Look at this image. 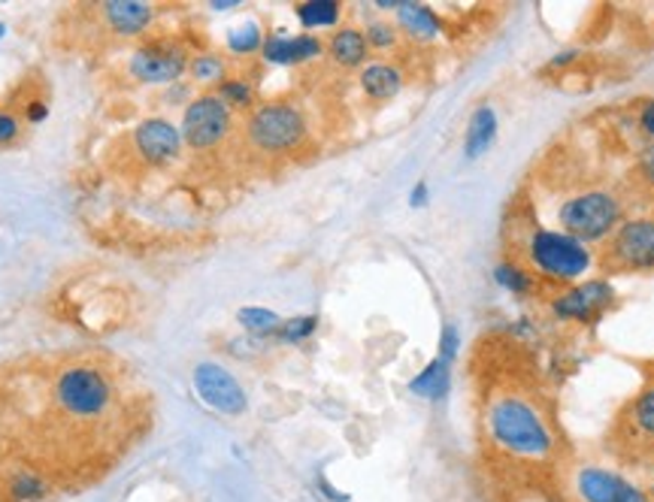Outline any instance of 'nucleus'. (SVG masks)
I'll use <instances>...</instances> for the list:
<instances>
[{
    "label": "nucleus",
    "instance_id": "nucleus-1",
    "mask_svg": "<svg viewBox=\"0 0 654 502\" xmlns=\"http://www.w3.org/2000/svg\"><path fill=\"white\" fill-rule=\"evenodd\" d=\"M490 445L516 460H549L554 452V430L545 414L525 397L504 393L485 412Z\"/></svg>",
    "mask_w": 654,
    "mask_h": 502
},
{
    "label": "nucleus",
    "instance_id": "nucleus-2",
    "mask_svg": "<svg viewBox=\"0 0 654 502\" xmlns=\"http://www.w3.org/2000/svg\"><path fill=\"white\" fill-rule=\"evenodd\" d=\"M525 261L533 276L557 285H576L594 266V251L588 242L570 237L566 230L537 227L525 239Z\"/></svg>",
    "mask_w": 654,
    "mask_h": 502
},
{
    "label": "nucleus",
    "instance_id": "nucleus-3",
    "mask_svg": "<svg viewBox=\"0 0 654 502\" xmlns=\"http://www.w3.org/2000/svg\"><path fill=\"white\" fill-rule=\"evenodd\" d=\"M557 221L570 237L600 242L616 233L618 225L624 221V209L612 191H582L557 206Z\"/></svg>",
    "mask_w": 654,
    "mask_h": 502
},
{
    "label": "nucleus",
    "instance_id": "nucleus-4",
    "mask_svg": "<svg viewBox=\"0 0 654 502\" xmlns=\"http://www.w3.org/2000/svg\"><path fill=\"white\" fill-rule=\"evenodd\" d=\"M246 134L255 149L267 151V155H282V151L301 146L306 137V118L294 103H261L249 115Z\"/></svg>",
    "mask_w": 654,
    "mask_h": 502
},
{
    "label": "nucleus",
    "instance_id": "nucleus-5",
    "mask_svg": "<svg viewBox=\"0 0 654 502\" xmlns=\"http://www.w3.org/2000/svg\"><path fill=\"white\" fill-rule=\"evenodd\" d=\"M230 110L218 94H201L189 103V110L182 115V139L189 142V149L206 151L218 146L230 134Z\"/></svg>",
    "mask_w": 654,
    "mask_h": 502
},
{
    "label": "nucleus",
    "instance_id": "nucleus-6",
    "mask_svg": "<svg viewBox=\"0 0 654 502\" xmlns=\"http://www.w3.org/2000/svg\"><path fill=\"white\" fill-rule=\"evenodd\" d=\"M573 493L579 502H654L649 490L606 466L585 464L573 472Z\"/></svg>",
    "mask_w": 654,
    "mask_h": 502
},
{
    "label": "nucleus",
    "instance_id": "nucleus-7",
    "mask_svg": "<svg viewBox=\"0 0 654 502\" xmlns=\"http://www.w3.org/2000/svg\"><path fill=\"white\" fill-rule=\"evenodd\" d=\"M194 390L213 412L239 418L249 409V397L237 378L218 364H198L194 366Z\"/></svg>",
    "mask_w": 654,
    "mask_h": 502
},
{
    "label": "nucleus",
    "instance_id": "nucleus-8",
    "mask_svg": "<svg viewBox=\"0 0 654 502\" xmlns=\"http://www.w3.org/2000/svg\"><path fill=\"white\" fill-rule=\"evenodd\" d=\"M609 261L621 270H654V218L621 221L609 242Z\"/></svg>",
    "mask_w": 654,
    "mask_h": 502
},
{
    "label": "nucleus",
    "instance_id": "nucleus-9",
    "mask_svg": "<svg viewBox=\"0 0 654 502\" xmlns=\"http://www.w3.org/2000/svg\"><path fill=\"white\" fill-rule=\"evenodd\" d=\"M612 297L616 288L606 278H588L557 294L552 300V315L561 321H591L612 303Z\"/></svg>",
    "mask_w": 654,
    "mask_h": 502
},
{
    "label": "nucleus",
    "instance_id": "nucleus-10",
    "mask_svg": "<svg viewBox=\"0 0 654 502\" xmlns=\"http://www.w3.org/2000/svg\"><path fill=\"white\" fill-rule=\"evenodd\" d=\"M185 67H189L185 49L164 39L139 46L131 58V73L143 82H177L179 76L185 73Z\"/></svg>",
    "mask_w": 654,
    "mask_h": 502
},
{
    "label": "nucleus",
    "instance_id": "nucleus-11",
    "mask_svg": "<svg viewBox=\"0 0 654 502\" xmlns=\"http://www.w3.org/2000/svg\"><path fill=\"white\" fill-rule=\"evenodd\" d=\"M137 149L155 167H167L179 158L182 151V130L177 125H170L167 118H149L137 127Z\"/></svg>",
    "mask_w": 654,
    "mask_h": 502
},
{
    "label": "nucleus",
    "instance_id": "nucleus-12",
    "mask_svg": "<svg viewBox=\"0 0 654 502\" xmlns=\"http://www.w3.org/2000/svg\"><path fill=\"white\" fill-rule=\"evenodd\" d=\"M322 52H325V43L313 37V34H285V31H277V34L264 37V46H261L264 61L279 64V67L313 61Z\"/></svg>",
    "mask_w": 654,
    "mask_h": 502
},
{
    "label": "nucleus",
    "instance_id": "nucleus-13",
    "mask_svg": "<svg viewBox=\"0 0 654 502\" xmlns=\"http://www.w3.org/2000/svg\"><path fill=\"white\" fill-rule=\"evenodd\" d=\"M497 130H500V125H497V113H494V106H488V103L476 106L464 130L466 161H478L482 155H488L490 146L497 142Z\"/></svg>",
    "mask_w": 654,
    "mask_h": 502
},
{
    "label": "nucleus",
    "instance_id": "nucleus-14",
    "mask_svg": "<svg viewBox=\"0 0 654 502\" xmlns=\"http://www.w3.org/2000/svg\"><path fill=\"white\" fill-rule=\"evenodd\" d=\"M361 89L370 101H391L403 89V70L388 61H373L361 70Z\"/></svg>",
    "mask_w": 654,
    "mask_h": 502
},
{
    "label": "nucleus",
    "instance_id": "nucleus-15",
    "mask_svg": "<svg viewBox=\"0 0 654 502\" xmlns=\"http://www.w3.org/2000/svg\"><path fill=\"white\" fill-rule=\"evenodd\" d=\"M449 388H452V361H446L440 354L409 381V390H413L416 397H421V400L430 402L446 400V397H449Z\"/></svg>",
    "mask_w": 654,
    "mask_h": 502
},
{
    "label": "nucleus",
    "instance_id": "nucleus-16",
    "mask_svg": "<svg viewBox=\"0 0 654 502\" xmlns=\"http://www.w3.org/2000/svg\"><path fill=\"white\" fill-rule=\"evenodd\" d=\"M397 25L416 39H433L442 34V19L425 3H409L403 0L397 7Z\"/></svg>",
    "mask_w": 654,
    "mask_h": 502
},
{
    "label": "nucleus",
    "instance_id": "nucleus-17",
    "mask_svg": "<svg viewBox=\"0 0 654 502\" xmlns=\"http://www.w3.org/2000/svg\"><path fill=\"white\" fill-rule=\"evenodd\" d=\"M103 15L119 34L131 37V34H139V31L149 27L151 7L149 3H134V0H113V3L103 7Z\"/></svg>",
    "mask_w": 654,
    "mask_h": 502
},
{
    "label": "nucleus",
    "instance_id": "nucleus-18",
    "mask_svg": "<svg viewBox=\"0 0 654 502\" xmlns=\"http://www.w3.org/2000/svg\"><path fill=\"white\" fill-rule=\"evenodd\" d=\"M327 52H330V58L340 64V67H361L367 61V55H370V46H367L364 31L340 27L330 37V43H327Z\"/></svg>",
    "mask_w": 654,
    "mask_h": 502
},
{
    "label": "nucleus",
    "instance_id": "nucleus-19",
    "mask_svg": "<svg viewBox=\"0 0 654 502\" xmlns=\"http://www.w3.org/2000/svg\"><path fill=\"white\" fill-rule=\"evenodd\" d=\"M297 22L306 27V34L309 31H322V27H334L340 22V3L337 0H306V3H297Z\"/></svg>",
    "mask_w": 654,
    "mask_h": 502
},
{
    "label": "nucleus",
    "instance_id": "nucleus-20",
    "mask_svg": "<svg viewBox=\"0 0 654 502\" xmlns=\"http://www.w3.org/2000/svg\"><path fill=\"white\" fill-rule=\"evenodd\" d=\"M494 282L516 297H530L537 290V276L518 261H504V264L494 266Z\"/></svg>",
    "mask_w": 654,
    "mask_h": 502
},
{
    "label": "nucleus",
    "instance_id": "nucleus-21",
    "mask_svg": "<svg viewBox=\"0 0 654 502\" xmlns=\"http://www.w3.org/2000/svg\"><path fill=\"white\" fill-rule=\"evenodd\" d=\"M237 321L252 333L255 340L277 336V330L282 327V318L273 309H264V306H243L237 312Z\"/></svg>",
    "mask_w": 654,
    "mask_h": 502
},
{
    "label": "nucleus",
    "instance_id": "nucleus-22",
    "mask_svg": "<svg viewBox=\"0 0 654 502\" xmlns=\"http://www.w3.org/2000/svg\"><path fill=\"white\" fill-rule=\"evenodd\" d=\"M628 418H630V427L636 430L640 436L654 440V385L652 388L642 390L640 397L630 402Z\"/></svg>",
    "mask_w": 654,
    "mask_h": 502
},
{
    "label": "nucleus",
    "instance_id": "nucleus-23",
    "mask_svg": "<svg viewBox=\"0 0 654 502\" xmlns=\"http://www.w3.org/2000/svg\"><path fill=\"white\" fill-rule=\"evenodd\" d=\"M261 46H264V34H261V27L255 25V22H246V25L234 27L227 34V49L234 52V55H252Z\"/></svg>",
    "mask_w": 654,
    "mask_h": 502
},
{
    "label": "nucleus",
    "instance_id": "nucleus-24",
    "mask_svg": "<svg viewBox=\"0 0 654 502\" xmlns=\"http://www.w3.org/2000/svg\"><path fill=\"white\" fill-rule=\"evenodd\" d=\"M218 98L225 103L227 110L237 106V110H249L255 103V89L246 82V79H225L218 85Z\"/></svg>",
    "mask_w": 654,
    "mask_h": 502
},
{
    "label": "nucleus",
    "instance_id": "nucleus-25",
    "mask_svg": "<svg viewBox=\"0 0 654 502\" xmlns=\"http://www.w3.org/2000/svg\"><path fill=\"white\" fill-rule=\"evenodd\" d=\"M315 327H318V318H315V315H297V318L282 321V327L277 330V340L294 345V342L309 340L315 333Z\"/></svg>",
    "mask_w": 654,
    "mask_h": 502
},
{
    "label": "nucleus",
    "instance_id": "nucleus-26",
    "mask_svg": "<svg viewBox=\"0 0 654 502\" xmlns=\"http://www.w3.org/2000/svg\"><path fill=\"white\" fill-rule=\"evenodd\" d=\"M191 73H194V79H201V82H225L227 76V67L225 61L218 58V55H198L194 61H191Z\"/></svg>",
    "mask_w": 654,
    "mask_h": 502
},
{
    "label": "nucleus",
    "instance_id": "nucleus-27",
    "mask_svg": "<svg viewBox=\"0 0 654 502\" xmlns=\"http://www.w3.org/2000/svg\"><path fill=\"white\" fill-rule=\"evenodd\" d=\"M364 37L370 49H379V52L394 49V46H397V27L391 25V22H370L364 31Z\"/></svg>",
    "mask_w": 654,
    "mask_h": 502
},
{
    "label": "nucleus",
    "instance_id": "nucleus-28",
    "mask_svg": "<svg viewBox=\"0 0 654 502\" xmlns=\"http://www.w3.org/2000/svg\"><path fill=\"white\" fill-rule=\"evenodd\" d=\"M13 497L19 502L40 500V497H46V481L34 472H22L13 478Z\"/></svg>",
    "mask_w": 654,
    "mask_h": 502
},
{
    "label": "nucleus",
    "instance_id": "nucleus-29",
    "mask_svg": "<svg viewBox=\"0 0 654 502\" xmlns=\"http://www.w3.org/2000/svg\"><path fill=\"white\" fill-rule=\"evenodd\" d=\"M458 349H461V336H458V327L454 324H446L442 327L440 333V357H446V361H454V354H458Z\"/></svg>",
    "mask_w": 654,
    "mask_h": 502
},
{
    "label": "nucleus",
    "instance_id": "nucleus-30",
    "mask_svg": "<svg viewBox=\"0 0 654 502\" xmlns=\"http://www.w3.org/2000/svg\"><path fill=\"white\" fill-rule=\"evenodd\" d=\"M640 130H642V134H645V137H652L654 139V98H652V101L642 103V110H640Z\"/></svg>",
    "mask_w": 654,
    "mask_h": 502
},
{
    "label": "nucleus",
    "instance_id": "nucleus-31",
    "mask_svg": "<svg viewBox=\"0 0 654 502\" xmlns=\"http://www.w3.org/2000/svg\"><path fill=\"white\" fill-rule=\"evenodd\" d=\"M15 134H19V122H15L13 115L0 113V142H10Z\"/></svg>",
    "mask_w": 654,
    "mask_h": 502
},
{
    "label": "nucleus",
    "instance_id": "nucleus-32",
    "mask_svg": "<svg viewBox=\"0 0 654 502\" xmlns=\"http://www.w3.org/2000/svg\"><path fill=\"white\" fill-rule=\"evenodd\" d=\"M318 490H322V493H325L330 502H352V497H349V493H342V490L334 488L327 478H318Z\"/></svg>",
    "mask_w": 654,
    "mask_h": 502
},
{
    "label": "nucleus",
    "instance_id": "nucleus-33",
    "mask_svg": "<svg viewBox=\"0 0 654 502\" xmlns=\"http://www.w3.org/2000/svg\"><path fill=\"white\" fill-rule=\"evenodd\" d=\"M640 173H642V179H645V182H649V185L654 189V146H649V149H645V155H642Z\"/></svg>",
    "mask_w": 654,
    "mask_h": 502
},
{
    "label": "nucleus",
    "instance_id": "nucleus-34",
    "mask_svg": "<svg viewBox=\"0 0 654 502\" xmlns=\"http://www.w3.org/2000/svg\"><path fill=\"white\" fill-rule=\"evenodd\" d=\"M430 197V189H428V182H418L416 189L409 191V206H425Z\"/></svg>",
    "mask_w": 654,
    "mask_h": 502
},
{
    "label": "nucleus",
    "instance_id": "nucleus-35",
    "mask_svg": "<svg viewBox=\"0 0 654 502\" xmlns=\"http://www.w3.org/2000/svg\"><path fill=\"white\" fill-rule=\"evenodd\" d=\"M46 115H49V110H46V103L43 101L31 103V106H27V118H31V122H43Z\"/></svg>",
    "mask_w": 654,
    "mask_h": 502
},
{
    "label": "nucleus",
    "instance_id": "nucleus-36",
    "mask_svg": "<svg viewBox=\"0 0 654 502\" xmlns=\"http://www.w3.org/2000/svg\"><path fill=\"white\" fill-rule=\"evenodd\" d=\"M576 58H579V52H576V49L564 52V55H554V58H552V67H564V64L576 61Z\"/></svg>",
    "mask_w": 654,
    "mask_h": 502
},
{
    "label": "nucleus",
    "instance_id": "nucleus-37",
    "mask_svg": "<svg viewBox=\"0 0 654 502\" xmlns=\"http://www.w3.org/2000/svg\"><path fill=\"white\" fill-rule=\"evenodd\" d=\"M3 31H7V27H3V25H0V37H3Z\"/></svg>",
    "mask_w": 654,
    "mask_h": 502
},
{
    "label": "nucleus",
    "instance_id": "nucleus-38",
    "mask_svg": "<svg viewBox=\"0 0 654 502\" xmlns=\"http://www.w3.org/2000/svg\"><path fill=\"white\" fill-rule=\"evenodd\" d=\"M649 493H652V500H654V488H652V490H649Z\"/></svg>",
    "mask_w": 654,
    "mask_h": 502
}]
</instances>
